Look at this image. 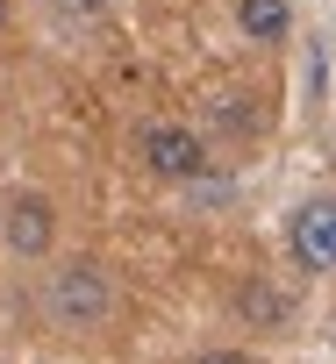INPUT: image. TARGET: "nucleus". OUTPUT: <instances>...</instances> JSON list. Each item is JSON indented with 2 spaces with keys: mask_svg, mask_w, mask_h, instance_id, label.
I'll use <instances>...</instances> for the list:
<instances>
[{
  "mask_svg": "<svg viewBox=\"0 0 336 364\" xmlns=\"http://www.w3.org/2000/svg\"><path fill=\"white\" fill-rule=\"evenodd\" d=\"M51 314H58V328H100L107 321V279H100V264L51 272Z\"/></svg>",
  "mask_w": 336,
  "mask_h": 364,
  "instance_id": "f257e3e1",
  "label": "nucleus"
},
{
  "mask_svg": "<svg viewBox=\"0 0 336 364\" xmlns=\"http://www.w3.org/2000/svg\"><path fill=\"white\" fill-rule=\"evenodd\" d=\"M143 164L157 171V178H201V143H194V129H179V122H150L143 129Z\"/></svg>",
  "mask_w": 336,
  "mask_h": 364,
  "instance_id": "f03ea898",
  "label": "nucleus"
},
{
  "mask_svg": "<svg viewBox=\"0 0 336 364\" xmlns=\"http://www.w3.org/2000/svg\"><path fill=\"white\" fill-rule=\"evenodd\" d=\"M293 257H300L308 272H329V264H336V208H329V200L293 208Z\"/></svg>",
  "mask_w": 336,
  "mask_h": 364,
  "instance_id": "7ed1b4c3",
  "label": "nucleus"
},
{
  "mask_svg": "<svg viewBox=\"0 0 336 364\" xmlns=\"http://www.w3.org/2000/svg\"><path fill=\"white\" fill-rule=\"evenodd\" d=\"M8 250H22V257H43L51 250V200H15L8 208Z\"/></svg>",
  "mask_w": 336,
  "mask_h": 364,
  "instance_id": "20e7f679",
  "label": "nucleus"
},
{
  "mask_svg": "<svg viewBox=\"0 0 336 364\" xmlns=\"http://www.w3.org/2000/svg\"><path fill=\"white\" fill-rule=\"evenodd\" d=\"M236 22H243V36L279 43V36H286V22H293V8H286V0H236Z\"/></svg>",
  "mask_w": 336,
  "mask_h": 364,
  "instance_id": "39448f33",
  "label": "nucleus"
},
{
  "mask_svg": "<svg viewBox=\"0 0 336 364\" xmlns=\"http://www.w3.org/2000/svg\"><path fill=\"white\" fill-rule=\"evenodd\" d=\"M236 307H243V314H251V321H279V314H286V307H279V293H272V286H243V300H236Z\"/></svg>",
  "mask_w": 336,
  "mask_h": 364,
  "instance_id": "423d86ee",
  "label": "nucleus"
},
{
  "mask_svg": "<svg viewBox=\"0 0 336 364\" xmlns=\"http://www.w3.org/2000/svg\"><path fill=\"white\" fill-rule=\"evenodd\" d=\"M201 364H251V357H236V350H215V357H201Z\"/></svg>",
  "mask_w": 336,
  "mask_h": 364,
  "instance_id": "0eeeda50",
  "label": "nucleus"
},
{
  "mask_svg": "<svg viewBox=\"0 0 336 364\" xmlns=\"http://www.w3.org/2000/svg\"><path fill=\"white\" fill-rule=\"evenodd\" d=\"M0 29H8V0H0Z\"/></svg>",
  "mask_w": 336,
  "mask_h": 364,
  "instance_id": "6e6552de",
  "label": "nucleus"
}]
</instances>
